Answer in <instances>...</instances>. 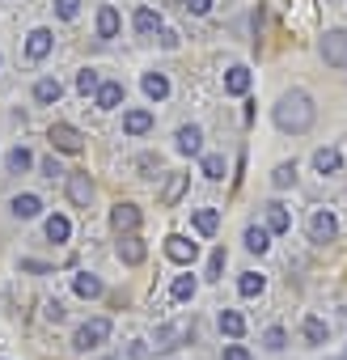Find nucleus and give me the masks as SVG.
Here are the masks:
<instances>
[{"label": "nucleus", "instance_id": "nucleus-1", "mask_svg": "<svg viewBox=\"0 0 347 360\" xmlns=\"http://www.w3.org/2000/svg\"><path fill=\"white\" fill-rule=\"evenodd\" d=\"M271 119H275V127L280 131H309V123H313V102H309V94L305 89H288L280 102H275V110H271Z\"/></svg>", "mask_w": 347, "mask_h": 360}, {"label": "nucleus", "instance_id": "nucleus-2", "mask_svg": "<svg viewBox=\"0 0 347 360\" xmlns=\"http://www.w3.org/2000/svg\"><path fill=\"white\" fill-rule=\"evenodd\" d=\"M106 339H110V318H89L85 326H77L72 347H77V352H93V347H102Z\"/></svg>", "mask_w": 347, "mask_h": 360}, {"label": "nucleus", "instance_id": "nucleus-3", "mask_svg": "<svg viewBox=\"0 0 347 360\" xmlns=\"http://www.w3.org/2000/svg\"><path fill=\"white\" fill-rule=\"evenodd\" d=\"M317 51H322V60H326V68H347V30H326L322 34V43H317Z\"/></svg>", "mask_w": 347, "mask_h": 360}, {"label": "nucleus", "instance_id": "nucleus-4", "mask_svg": "<svg viewBox=\"0 0 347 360\" xmlns=\"http://www.w3.org/2000/svg\"><path fill=\"white\" fill-rule=\"evenodd\" d=\"M191 339V322H169V326H157V335H152V352H174V347H183Z\"/></svg>", "mask_w": 347, "mask_h": 360}, {"label": "nucleus", "instance_id": "nucleus-5", "mask_svg": "<svg viewBox=\"0 0 347 360\" xmlns=\"http://www.w3.org/2000/svg\"><path fill=\"white\" fill-rule=\"evenodd\" d=\"M47 140H51V148H60V153H81V144H85V136H81L72 123H51Z\"/></svg>", "mask_w": 347, "mask_h": 360}, {"label": "nucleus", "instance_id": "nucleus-6", "mask_svg": "<svg viewBox=\"0 0 347 360\" xmlns=\"http://www.w3.org/2000/svg\"><path fill=\"white\" fill-rule=\"evenodd\" d=\"M165 259H174V263L187 267V263L199 259V246H195L191 238H183V233H169V238H165Z\"/></svg>", "mask_w": 347, "mask_h": 360}, {"label": "nucleus", "instance_id": "nucleus-7", "mask_svg": "<svg viewBox=\"0 0 347 360\" xmlns=\"http://www.w3.org/2000/svg\"><path fill=\"white\" fill-rule=\"evenodd\" d=\"M334 238H339V221H334V212H313V217H309V242L326 246V242H334Z\"/></svg>", "mask_w": 347, "mask_h": 360}, {"label": "nucleus", "instance_id": "nucleus-8", "mask_svg": "<svg viewBox=\"0 0 347 360\" xmlns=\"http://www.w3.org/2000/svg\"><path fill=\"white\" fill-rule=\"evenodd\" d=\"M68 200L77 208H89L93 204V178L89 174H68Z\"/></svg>", "mask_w": 347, "mask_h": 360}, {"label": "nucleus", "instance_id": "nucleus-9", "mask_svg": "<svg viewBox=\"0 0 347 360\" xmlns=\"http://www.w3.org/2000/svg\"><path fill=\"white\" fill-rule=\"evenodd\" d=\"M110 225H114L119 233H136V229H140V208H136V204H114Z\"/></svg>", "mask_w": 347, "mask_h": 360}, {"label": "nucleus", "instance_id": "nucleus-10", "mask_svg": "<svg viewBox=\"0 0 347 360\" xmlns=\"http://www.w3.org/2000/svg\"><path fill=\"white\" fill-rule=\"evenodd\" d=\"M114 250H119V259H123L127 267H136V263H144V255H148V246H144V242H140L136 233H123Z\"/></svg>", "mask_w": 347, "mask_h": 360}, {"label": "nucleus", "instance_id": "nucleus-11", "mask_svg": "<svg viewBox=\"0 0 347 360\" xmlns=\"http://www.w3.org/2000/svg\"><path fill=\"white\" fill-rule=\"evenodd\" d=\"M178 153H187V157H199L204 153V131L195 127V123H187V127H178Z\"/></svg>", "mask_w": 347, "mask_h": 360}, {"label": "nucleus", "instance_id": "nucleus-12", "mask_svg": "<svg viewBox=\"0 0 347 360\" xmlns=\"http://www.w3.org/2000/svg\"><path fill=\"white\" fill-rule=\"evenodd\" d=\"M51 47H55L51 30H30V39H26V56H30V60H47Z\"/></svg>", "mask_w": 347, "mask_h": 360}, {"label": "nucleus", "instance_id": "nucleus-13", "mask_svg": "<svg viewBox=\"0 0 347 360\" xmlns=\"http://www.w3.org/2000/svg\"><path fill=\"white\" fill-rule=\"evenodd\" d=\"M114 34H119V9L102 5L98 9V39H114Z\"/></svg>", "mask_w": 347, "mask_h": 360}, {"label": "nucleus", "instance_id": "nucleus-14", "mask_svg": "<svg viewBox=\"0 0 347 360\" xmlns=\"http://www.w3.org/2000/svg\"><path fill=\"white\" fill-rule=\"evenodd\" d=\"M225 94H233V98L250 94V68H229L225 72Z\"/></svg>", "mask_w": 347, "mask_h": 360}, {"label": "nucleus", "instance_id": "nucleus-15", "mask_svg": "<svg viewBox=\"0 0 347 360\" xmlns=\"http://www.w3.org/2000/svg\"><path fill=\"white\" fill-rule=\"evenodd\" d=\"M144 94H148L152 102H165V98H169V77H165V72H144Z\"/></svg>", "mask_w": 347, "mask_h": 360}, {"label": "nucleus", "instance_id": "nucleus-16", "mask_svg": "<svg viewBox=\"0 0 347 360\" xmlns=\"http://www.w3.org/2000/svg\"><path fill=\"white\" fill-rule=\"evenodd\" d=\"M119 102H123V81H102L98 85V106L102 110H114Z\"/></svg>", "mask_w": 347, "mask_h": 360}, {"label": "nucleus", "instance_id": "nucleus-17", "mask_svg": "<svg viewBox=\"0 0 347 360\" xmlns=\"http://www.w3.org/2000/svg\"><path fill=\"white\" fill-rule=\"evenodd\" d=\"M148 127H152V115H148V110H127V115H123V131H127V136H144Z\"/></svg>", "mask_w": 347, "mask_h": 360}, {"label": "nucleus", "instance_id": "nucleus-18", "mask_svg": "<svg viewBox=\"0 0 347 360\" xmlns=\"http://www.w3.org/2000/svg\"><path fill=\"white\" fill-rule=\"evenodd\" d=\"M72 288H77V297H85V301H93V297H102L106 288H102V280L98 276H89V271H81L77 280H72Z\"/></svg>", "mask_w": 347, "mask_h": 360}, {"label": "nucleus", "instance_id": "nucleus-19", "mask_svg": "<svg viewBox=\"0 0 347 360\" xmlns=\"http://www.w3.org/2000/svg\"><path fill=\"white\" fill-rule=\"evenodd\" d=\"M301 335H305V343H313V347H322L330 330H326V322H322V318H313V314H309V318L301 322Z\"/></svg>", "mask_w": 347, "mask_h": 360}, {"label": "nucleus", "instance_id": "nucleus-20", "mask_svg": "<svg viewBox=\"0 0 347 360\" xmlns=\"http://www.w3.org/2000/svg\"><path fill=\"white\" fill-rule=\"evenodd\" d=\"M183 191H187V174H169V183H165V191H161V204L174 208V204L183 200Z\"/></svg>", "mask_w": 347, "mask_h": 360}, {"label": "nucleus", "instance_id": "nucleus-21", "mask_svg": "<svg viewBox=\"0 0 347 360\" xmlns=\"http://www.w3.org/2000/svg\"><path fill=\"white\" fill-rule=\"evenodd\" d=\"M5 165H9V174H26V169L34 165V157H30V148H26V144H18V148H9Z\"/></svg>", "mask_w": 347, "mask_h": 360}, {"label": "nucleus", "instance_id": "nucleus-22", "mask_svg": "<svg viewBox=\"0 0 347 360\" xmlns=\"http://www.w3.org/2000/svg\"><path fill=\"white\" fill-rule=\"evenodd\" d=\"M136 34H152V30H161V13L157 9H136Z\"/></svg>", "mask_w": 347, "mask_h": 360}, {"label": "nucleus", "instance_id": "nucleus-23", "mask_svg": "<svg viewBox=\"0 0 347 360\" xmlns=\"http://www.w3.org/2000/svg\"><path fill=\"white\" fill-rule=\"evenodd\" d=\"M9 208H13V217H22V221H30V217H39V212H43L39 195H18V200H13Z\"/></svg>", "mask_w": 347, "mask_h": 360}, {"label": "nucleus", "instance_id": "nucleus-24", "mask_svg": "<svg viewBox=\"0 0 347 360\" xmlns=\"http://www.w3.org/2000/svg\"><path fill=\"white\" fill-rule=\"evenodd\" d=\"M288 225H292L288 208H284V204H267V229H271V233H284Z\"/></svg>", "mask_w": 347, "mask_h": 360}, {"label": "nucleus", "instance_id": "nucleus-25", "mask_svg": "<svg viewBox=\"0 0 347 360\" xmlns=\"http://www.w3.org/2000/svg\"><path fill=\"white\" fill-rule=\"evenodd\" d=\"M221 330H225L229 339H242V330H246V318H242L237 309H221Z\"/></svg>", "mask_w": 347, "mask_h": 360}, {"label": "nucleus", "instance_id": "nucleus-26", "mask_svg": "<svg viewBox=\"0 0 347 360\" xmlns=\"http://www.w3.org/2000/svg\"><path fill=\"white\" fill-rule=\"evenodd\" d=\"M60 94H64V85H60L55 77H43V81L34 85V98H39V102H60Z\"/></svg>", "mask_w": 347, "mask_h": 360}, {"label": "nucleus", "instance_id": "nucleus-27", "mask_svg": "<svg viewBox=\"0 0 347 360\" xmlns=\"http://www.w3.org/2000/svg\"><path fill=\"white\" fill-rule=\"evenodd\" d=\"M313 165H317L322 174H334V169L343 165V157H339V148H317V153H313Z\"/></svg>", "mask_w": 347, "mask_h": 360}, {"label": "nucleus", "instance_id": "nucleus-28", "mask_svg": "<svg viewBox=\"0 0 347 360\" xmlns=\"http://www.w3.org/2000/svg\"><path fill=\"white\" fill-rule=\"evenodd\" d=\"M216 225H221V212H216V208H199V212H195V229H199L204 238H212Z\"/></svg>", "mask_w": 347, "mask_h": 360}, {"label": "nucleus", "instance_id": "nucleus-29", "mask_svg": "<svg viewBox=\"0 0 347 360\" xmlns=\"http://www.w3.org/2000/svg\"><path fill=\"white\" fill-rule=\"evenodd\" d=\"M246 246H250L254 255H267V246H271V229H258V225H250V229H246Z\"/></svg>", "mask_w": 347, "mask_h": 360}, {"label": "nucleus", "instance_id": "nucleus-30", "mask_svg": "<svg viewBox=\"0 0 347 360\" xmlns=\"http://www.w3.org/2000/svg\"><path fill=\"white\" fill-rule=\"evenodd\" d=\"M263 288H267V276H258V271H246V276L237 280V292H242V297H258Z\"/></svg>", "mask_w": 347, "mask_h": 360}, {"label": "nucleus", "instance_id": "nucleus-31", "mask_svg": "<svg viewBox=\"0 0 347 360\" xmlns=\"http://www.w3.org/2000/svg\"><path fill=\"white\" fill-rule=\"evenodd\" d=\"M199 169H204V178L221 183V178H225V157H221V153H208V157L199 161Z\"/></svg>", "mask_w": 347, "mask_h": 360}, {"label": "nucleus", "instance_id": "nucleus-32", "mask_svg": "<svg viewBox=\"0 0 347 360\" xmlns=\"http://www.w3.org/2000/svg\"><path fill=\"white\" fill-rule=\"evenodd\" d=\"M169 297L174 301H191L195 297V276H178V280L169 284Z\"/></svg>", "mask_w": 347, "mask_h": 360}, {"label": "nucleus", "instance_id": "nucleus-33", "mask_svg": "<svg viewBox=\"0 0 347 360\" xmlns=\"http://www.w3.org/2000/svg\"><path fill=\"white\" fill-rule=\"evenodd\" d=\"M47 238H51V242H68V238H72L68 217H51V221H47Z\"/></svg>", "mask_w": 347, "mask_h": 360}, {"label": "nucleus", "instance_id": "nucleus-34", "mask_svg": "<svg viewBox=\"0 0 347 360\" xmlns=\"http://www.w3.org/2000/svg\"><path fill=\"white\" fill-rule=\"evenodd\" d=\"M271 183H275L280 191H284V187H292V183H296V165H292V161L275 165V174H271Z\"/></svg>", "mask_w": 347, "mask_h": 360}, {"label": "nucleus", "instance_id": "nucleus-35", "mask_svg": "<svg viewBox=\"0 0 347 360\" xmlns=\"http://www.w3.org/2000/svg\"><path fill=\"white\" fill-rule=\"evenodd\" d=\"M98 85H102V77H98L93 68H85V72L77 77V89H81V94H98Z\"/></svg>", "mask_w": 347, "mask_h": 360}, {"label": "nucleus", "instance_id": "nucleus-36", "mask_svg": "<svg viewBox=\"0 0 347 360\" xmlns=\"http://www.w3.org/2000/svg\"><path fill=\"white\" fill-rule=\"evenodd\" d=\"M284 343H288V335H284L280 326H271V330L263 335V347H267V352H284Z\"/></svg>", "mask_w": 347, "mask_h": 360}, {"label": "nucleus", "instance_id": "nucleus-37", "mask_svg": "<svg viewBox=\"0 0 347 360\" xmlns=\"http://www.w3.org/2000/svg\"><path fill=\"white\" fill-rule=\"evenodd\" d=\"M221 271H225V246L212 250V259H208V280H221Z\"/></svg>", "mask_w": 347, "mask_h": 360}, {"label": "nucleus", "instance_id": "nucleus-38", "mask_svg": "<svg viewBox=\"0 0 347 360\" xmlns=\"http://www.w3.org/2000/svg\"><path fill=\"white\" fill-rule=\"evenodd\" d=\"M77 9H81V0H55V13H60L64 22H72V18H77Z\"/></svg>", "mask_w": 347, "mask_h": 360}, {"label": "nucleus", "instance_id": "nucleus-39", "mask_svg": "<svg viewBox=\"0 0 347 360\" xmlns=\"http://www.w3.org/2000/svg\"><path fill=\"white\" fill-rule=\"evenodd\" d=\"M187 13H195V18L212 13V0H187Z\"/></svg>", "mask_w": 347, "mask_h": 360}, {"label": "nucleus", "instance_id": "nucleus-40", "mask_svg": "<svg viewBox=\"0 0 347 360\" xmlns=\"http://www.w3.org/2000/svg\"><path fill=\"white\" fill-rule=\"evenodd\" d=\"M225 360H250V352H246L242 343H229V347H225Z\"/></svg>", "mask_w": 347, "mask_h": 360}, {"label": "nucleus", "instance_id": "nucleus-41", "mask_svg": "<svg viewBox=\"0 0 347 360\" xmlns=\"http://www.w3.org/2000/svg\"><path fill=\"white\" fill-rule=\"evenodd\" d=\"M161 47L174 51V47H178V34H174V30H161Z\"/></svg>", "mask_w": 347, "mask_h": 360}, {"label": "nucleus", "instance_id": "nucleus-42", "mask_svg": "<svg viewBox=\"0 0 347 360\" xmlns=\"http://www.w3.org/2000/svg\"><path fill=\"white\" fill-rule=\"evenodd\" d=\"M47 318L60 322V318H64V305H60V301H47Z\"/></svg>", "mask_w": 347, "mask_h": 360}, {"label": "nucleus", "instance_id": "nucleus-43", "mask_svg": "<svg viewBox=\"0 0 347 360\" xmlns=\"http://www.w3.org/2000/svg\"><path fill=\"white\" fill-rule=\"evenodd\" d=\"M43 174H51V178H55V174H64V169H60V161H55V157H47V161H43Z\"/></svg>", "mask_w": 347, "mask_h": 360}]
</instances>
